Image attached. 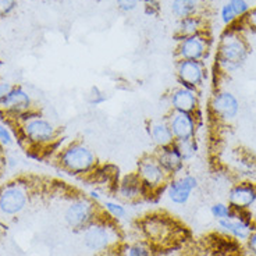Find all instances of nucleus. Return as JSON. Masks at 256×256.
<instances>
[{
    "mask_svg": "<svg viewBox=\"0 0 256 256\" xmlns=\"http://www.w3.org/2000/svg\"><path fill=\"white\" fill-rule=\"evenodd\" d=\"M141 4V0H116V6L122 13H132Z\"/></svg>",
    "mask_w": 256,
    "mask_h": 256,
    "instance_id": "nucleus-30",
    "label": "nucleus"
},
{
    "mask_svg": "<svg viewBox=\"0 0 256 256\" xmlns=\"http://www.w3.org/2000/svg\"><path fill=\"white\" fill-rule=\"evenodd\" d=\"M28 202V195L22 186L13 182L0 191V210L7 216H14L22 210Z\"/></svg>",
    "mask_w": 256,
    "mask_h": 256,
    "instance_id": "nucleus-14",
    "label": "nucleus"
},
{
    "mask_svg": "<svg viewBox=\"0 0 256 256\" xmlns=\"http://www.w3.org/2000/svg\"><path fill=\"white\" fill-rule=\"evenodd\" d=\"M176 148L178 150L180 156L186 163H190L195 159L199 154V142L196 138H191V140H186V141H177Z\"/></svg>",
    "mask_w": 256,
    "mask_h": 256,
    "instance_id": "nucleus-23",
    "label": "nucleus"
},
{
    "mask_svg": "<svg viewBox=\"0 0 256 256\" xmlns=\"http://www.w3.org/2000/svg\"><path fill=\"white\" fill-rule=\"evenodd\" d=\"M126 256H154V250H150L148 245L141 242H135L127 246Z\"/></svg>",
    "mask_w": 256,
    "mask_h": 256,
    "instance_id": "nucleus-28",
    "label": "nucleus"
},
{
    "mask_svg": "<svg viewBox=\"0 0 256 256\" xmlns=\"http://www.w3.org/2000/svg\"><path fill=\"white\" fill-rule=\"evenodd\" d=\"M220 230L240 241H246L250 232L255 230L252 218H246V212H237L232 218L218 222Z\"/></svg>",
    "mask_w": 256,
    "mask_h": 256,
    "instance_id": "nucleus-16",
    "label": "nucleus"
},
{
    "mask_svg": "<svg viewBox=\"0 0 256 256\" xmlns=\"http://www.w3.org/2000/svg\"><path fill=\"white\" fill-rule=\"evenodd\" d=\"M0 64H2V62H0Z\"/></svg>",
    "mask_w": 256,
    "mask_h": 256,
    "instance_id": "nucleus-38",
    "label": "nucleus"
},
{
    "mask_svg": "<svg viewBox=\"0 0 256 256\" xmlns=\"http://www.w3.org/2000/svg\"><path fill=\"white\" fill-rule=\"evenodd\" d=\"M0 112L6 116L21 118L22 116L32 112V98L22 86L14 85L2 100H0Z\"/></svg>",
    "mask_w": 256,
    "mask_h": 256,
    "instance_id": "nucleus-12",
    "label": "nucleus"
},
{
    "mask_svg": "<svg viewBox=\"0 0 256 256\" xmlns=\"http://www.w3.org/2000/svg\"><path fill=\"white\" fill-rule=\"evenodd\" d=\"M202 10V0H172L170 12L177 20L198 16Z\"/></svg>",
    "mask_w": 256,
    "mask_h": 256,
    "instance_id": "nucleus-22",
    "label": "nucleus"
},
{
    "mask_svg": "<svg viewBox=\"0 0 256 256\" xmlns=\"http://www.w3.org/2000/svg\"><path fill=\"white\" fill-rule=\"evenodd\" d=\"M149 195L136 173L126 174L116 184V196L126 202H136Z\"/></svg>",
    "mask_w": 256,
    "mask_h": 256,
    "instance_id": "nucleus-15",
    "label": "nucleus"
},
{
    "mask_svg": "<svg viewBox=\"0 0 256 256\" xmlns=\"http://www.w3.org/2000/svg\"><path fill=\"white\" fill-rule=\"evenodd\" d=\"M58 162L64 172L72 176H92L99 168L95 150L84 141H72L58 152Z\"/></svg>",
    "mask_w": 256,
    "mask_h": 256,
    "instance_id": "nucleus-2",
    "label": "nucleus"
},
{
    "mask_svg": "<svg viewBox=\"0 0 256 256\" xmlns=\"http://www.w3.org/2000/svg\"><path fill=\"white\" fill-rule=\"evenodd\" d=\"M88 198L90 199V200H94L95 204H102L103 200H104V191H103L100 186H95V188H92V190H90V192H88Z\"/></svg>",
    "mask_w": 256,
    "mask_h": 256,
    "instance_id": "nucleus-33",
    "label": "nucleus"
},
{
    "mask_svg": "<svg viewBox=\"0 0 256 256\" xmlns=\"http://www.w3.org/2000/svg\"><path fill=\"white\" fill-rule=\"evenodd\" d=\"M236 26H228L223 32V35L218 39L216 50V66L218 71L226 76L236 74L241 70L250 53L248 40Z\"/></svg>",
    "mask_w": 256,
    "mask_h": 256,
    "instance_id": "nucleus-1",
    "label": "nucleus"
},
{
    "mask_svg": "<svg viewBox=\"0 0 256 256\" xmlns=\"http://www.w3.org/2000/svg\"><path fill=\"white\" fill-rule=\"evenodd\" d=\"M102 209L106 214H109L110 218H114V220H122L127 216L126 206L120 204L118 200H114V199H104L102 202Z\"/></svg>",
    "mask_w": 256,
    "mask_h": 256,
    "instance_id": "nucleus-24",
    "label": "nucleus"
},
{
    "mask_svg": "<svg viewBox=\"0 0 256 256\" xmlns=\"http://www.w3.org/2000/svg\"><path fill=\"white\" fill-rule=\"evenodd\" d=\"M14 142L13 134H12V131L8 130L4 122L0 120V145H3V146H12Z\"/></svg>",
    "mask_w": 256,
    "mask_h": 256,
    "instance_id": "nucleus-31",
    "label": "nucleus"
},
{
    "mask_svg": "<svg viewBox=\"0 0 256 256\" xmlns=\"http://www.w3.org/2000/svg\"><path fill=\"white\" fill-rule=\"evenodd\" d=\"M167 100L172 112L198 114L200 108V96L198 90L186 88L182 85H177L170 90L167 95Z\"/></svg>",
    "mask_w": 256,
    "mask_h": 256,
    "instance_id": "nucleus-11",
    "label": "nucleus"
},
{
    "mask_svg": "<svg viewBox=\"0 0 256 256\" xmlns=\"http://www.w3.org/2000/svg\"><path fill=\"white\" fill-rule=\"evenodd\" d=\"M204 31H206L205 18L202 17V14H198V16H191V17L177 20L174 36L180 39L184 38V36H190V35H195V34H199V32Z\"/></svg>",
    "mask_w": 256,
    "mask_h": 256,
    "instance_id": "nucleus-20",
    "label": "nucleus"
},
{
    "mask_svg": "<svg viewBox=\"0 0 256 256\" xmlns=\"http://www.w3.org/2000/svg\"><path fill=\"white\" fill-rule=\"evenodd\" d=\"M244 24H246V26L250 28V30H254L256 31V8H250V12L242 20Z\"/></svg>",
    "mask_w": 256,
    "mask_h": 256,
    "instance_id": "nucleus-34",
    "label": "nucleus"
},
{
    "mask_svg": "<svg viewBox=\"0 0 256 256\" xmlns=\"http://www.w3.org/2000/svg\"><path fill=\"white\" fill-rule=\"evenodd\" d=\"M98 218H100L99 206L88 196L72 199L64 210V222L72 230L82 231Z\"/></svg>",
    "mask_w": 256,
    "mask_h": 256,
    "instance_id": "nucleus-5",
    "label": "nucleus"
},
{
    "mask_svg": "<svg viewBox=\"0 0 256 256\" xmlns=\"http://www.w3.org/2000/svg\"><path fill=\"white\" fill-rule=\"evenodd\" d=\"M163 256H180V255L177 254V252H173V250H172V252H168V254H166V255H163Z\"/></svg>",
    "mask_w": 256,
    "mask_h": 256,
    "instance_id": "nucleus-37",
    "label": "nucleus"
},
{
    "mask_svg": "<svg viewBox=\"0 0 256 256\" xmlns=\"http://www.w3.org/2000/svg\"><path fill=\"white\" fill-rule=\"evenodd\" d=\"M176 78L178 85L200 90L208 80V67L205 62L196 60H177L176 63Z\"/></svg>",
    "mask_w": 256,
    "mask_h": 256,
    "instance_id": "nucleus-9",
    "label": "nucleus"
},
{
    "mask_svg": "<svg viewBox=\"0 0 256 256\" xmlns=\"http://www.w3.org/2000/svg\"><path fill=\"white\" fill-rule=\"evenodd\" d=\"M154 158L158 159L159 164L163 167V170L166 172L167 176L172 177H177L180 174L184 173L186 168V162L180 156L178 150L176 145L166 148H159L154 152Z\"/></svg>",
    "mask_w": 256,
    "mask_h": 256,
    "instance_id": "nucleus-18",
    "label": "nucleus"
},
{
    "mask_svg": "<svg viewBox=\"0 0 256 256\" xmlns=\"http://www.w3.org/2000/svg\"><path fill=\"white\" fill-rule=\"evenodd\" d=\"M209 110H210L212 117L216 122L231 124L237 120L238 114L241 112V103L231 90H220L212 96Z\"/></svg>",
    "mask_w": 256,
    "mask_h": 256,
    "instance_id": "nucleus-8",
    "label": "nucleus"
},
{
    "mask_svg": "<svg viewBox=\"0 0 256 256\" xmlns=\"http://www.w3.org/2000/svg\"><path fill=\"white\" fill-rule=\"evenodd\" d=\"M148 136L150 142L154 144L156 149L159 148L172 146L176 144L173 132L170 130V126L166 118H158V120H150L148 122Z\"/></svg>",
    "mask_w": 256,
    "mask_h": 256,
    "instance_id": "nucleus-19",
    "label": "nucleus"
},
{
    "mask_svg": "<svg viewBox=\"0 0 256 256\" xmlns=\"http://www.w3.org/2000/svg\"><path fill=\"white\" fill-rule=\"evenodd\" d=\"M136 176L140 177L142 184L145 186L146 191L150 194L162 191L166 186L167 181L170 177L163 170V167L160 166L158 159L154 158V154H145L136 166Z\"/></svg>",
    "mask_w": 256,
    "mask_h": 256,
    "instance_id": "nucleus-7",
    "label": "nucleus"
},
{
    "mask_svg": "<svg viewBox=\"0 0 256 256\" xmlns=\"http://www.w3.org/2000/svg\"><path fill=\"white\" fill-rule=\"evenodd\" d=\"M198 114H190V113H180L172 112L167 114L166 120L170 126L176 142L186 141L191 138H196L199 128Z\"/></svg>",
    "mask_w": 256,
    "mask_h": 256,
    "instance_id": "nucleus-13",
    "label": "nucleus"
},
{
    "mask_svg": "<svg viewBox=\"0 0 256 256\" xmlns=\"http://www.w3.org/2000/svg\"><path fill=\"white\" fill-rule=\"evenodd\" d=\"M228 204L236 212H246L256 204V186L252 182H238L228 190Z\"/></svg>",
    "mask_w": 256,
    "mask_h": 256,
    "instance_id": "nucleus-17",
    "label": "nucleus"
},
{
    "mask_svg": "<svg viewBox=\"0 0 256 256\" xmlns=\"http://www.w3.org/2000/svg\"><path fill=\"white\" fill-rule=\"evenodd\" d=\"M218 18L222 21V24L226 26H236L237 22H240L241 20L238 18L236 12L232 10V7L228 4V2H226L224 4H222L220 10H218Z\"/></svg>",
    "mask_w": 256,
    "mask_h": 256,
    "instance_id": "nucleus-26",
    "label": "nucleus"
},
{
    "mask_svg": "<svg viewBox=\"0 0 256 256\" xmlns=\"http://www.w3.org/2000/svg\"><path fill=\"white\" fill-rule=\"evenodd\" d=\"M199 180L191 173H182L177 177H172L167 181L163 191L167 199L177 206H184L190 202L192 194L198 190Z\"/></svg>",
    "mask_w": 256,
    "mask_h": 256,
    "instance_id": "nucleus-10",
    "label": "nucleus"
},
{
    "mask_svg": "<svg viewBox=\"0 0 256 256\" xmlns=\"http://www.w3.org/2000/svg\"><path fill=\"white\" fill-rule=\"evenodd\" d=\"M13 84H10L8 81H6V80H0V100H2L10 90H13Z\"/></svg>",
    "mask_w": 256,
    "mask_h": 256,
    "instance_id": "nucleus-36",
    "label": "nucleus"
},
{
    "mask_svg": "<svg viewBox=\"0 0 256 256\" xmlns=\"http://www.w3.org/2000/svg\"><path fill=\"white\" fill-rule=\"evenodd\" d=\"M96 218L95 222H92L82 230L84 246L90 252H104L118 241L114 224L109 218Z\"/></svg>",
    "mask_w": 256,
    "mask_h": 256,
    "instance_id": "nucleus-4",
    "label": "nucleus"
},
{
    "mask_svg": "<svg viewBox=\"0 0 256 256\" xmlns=\"http://www.w3.org/2000/svg\"><path fill=\"white\" fill-rule=\"evenodd\" d=\"M237 212L234 210V208L230 204H224V202H216L210 206L212 218L216 220H226V218H232Z\"/></svg>",
    "mask_w": 256,
    "mask_h": 256,
    "instance_id": "nucleus-25",
    "label": "nucleus"
},
{
    "mask_svg": "<svg viewBox=\"0 0 256 256\" xmlns=\"http://www.w3.org/2000/svg\"><path fill=\"white\" fill-rule=\"evenodd\" d=\"M109 99V96L108 94L102 90V88H99V86H92L88 92V95H86V102L90 103V106H100L103 103L106 102Z\"/></svg>",
    "mask_w": 256,
    "mask_h": 256,
    "instance_id": "nucleus-27",
    "label": "nucleus"
},
{
    "mask_svg": "<svg viewBox=\"0 0 256 256\" xmlns=\"http://www.w3.org/2000/svg\"><path fill=\"white\" fill-rule=\"evenodd\" d=\"M18 0H0V18L7 17L17 8Z\"/></svg>",
    "mask_w": 256,
    "mask_h": 256,
    "instance_id": "nucleus-32",
    "label": "nucleus"
},
{
    "mask_svg": "<svg viewBox=\"0 0 256 256\" xmlns=\"http://www.w3.org/2000/svg\"><path fill=\"white\" fill-rule=\"evenodd\" d=\"M20 131L26 144L32 146H48L58 140L56 126L45 116L30 112L20 118Z\"/></svg>",
    "mask_w": 256,
    "mask_h": 256,
    "instance_id": "nucleus-3",
    "label": "nucleus"
},
{
    "mask_svg": "<svg viewBox=\"0 0 256 256\" xmlns=\"http://www.w3.org/2000/svg\"><path fill=\"white\" fill-rule=\"evenodd\" d=\"M144 231L146 232V236L152 241H164L168 236H170V231L172 227L167 224L164 218H156V216H149L144 223Z\"/></svg>",
    "mask_w": 256,
    "mask_h": 256,
    "instance_id": "nucleus-21",
    "label": "nucleus"
},
{
    "mask_svg": "<svg viewBox=\"0 0 256 256\" xmlns=\"http://www.w3.org/2000/svg\"><path fill=\"white\" fill-rule=\"evenodd\" d=\"M212 50V39L208 32H199L195 35L177 39L176 56L177 60H196L205 62Z\"/></svg>",
    "mask_w": 256,
    "mask_h": 256,
    "instance_id": "nucleus-6",
    "label": "nucleus"
},
{
    "mask_svg": "<svg viewBox=\"0 0 256 256\" xmlns=\"http://www.w3.org/2000/svg\"><path fill=\"white\" fill-rule=\"evenodd\" d=\"M227 2L240 20H242L250 12V4L248 0H227Z\"/></svg>",
    "mask_w": 256,
    "mask_h": 256,
    "instance_id": "nucleus-29",
    "label": "nucleus"
},
{
    "mask_svg": "<svg viewBox=\"0 0 256 256\" xmlns=\"http://www.w3.org/2000/svg\"><path fill=\"white\" fill-rule=\"evenodd\" d=\"M246 248L250 252V255L256 256V228L250 232V236L246 240Z\"/></svg>",
    "mask_w": 256,
    "mask_h": 256,
    "instance_id": "nucleus-35",
    "label": "nucleus"
}]
</instances>
